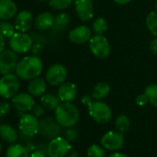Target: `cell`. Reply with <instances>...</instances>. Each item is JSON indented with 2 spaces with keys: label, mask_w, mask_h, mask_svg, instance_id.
Wrapping results in <instances>:
<instances>
[{
  "label": "cell",
  "mask_w": 157,
  "mask_h": 157,
  "mask_svg": "<svg viewBox=\"0 0 157 157\" xmlns=\"http://www.w3.org/2000/svg\"><path fill=\"white\" fill-rule=\"evenodd\" d=\"M46 81L42 78H35L31 80L28 84V92L34 97L42 96L46 90Z\"/></svg>",
  "instance_id": "obj_20"
},
{
  "label": "cell",
  "mask_w": 157,
  "mask_h": 157,
  "mask_svg": "<svg viewBox=\"0 0 157 157\" xmlns=\"http://www.w3.org/2000/svg\"><path fill=\"white\" fill-rule=\"evenodd\" d=\"M115 1V3H117V5H121V6H123V5H127V4H128L130 1H132V0H114Z\"/></svg>",
  "instance_id": "obj_42"
},
{
  "label": "cell",
  "mask_w": 157,
  "mask_h": 157,
  "mask_svg": "<svg viewBox=\"0 0 157 157\" xmlns=\"http://www.w3.org/2000/svg\"><path fill=\"white\" fill-rule=\"evenodd\" d=\"M6 156L7 157H29V151L23 145L12 143V145H10L8 148Z\"/></svg>",
  "instance_id": "obj_24"
},
{
  "label": "cell",
  "mask_w": 157,
  "mask_h": 157,
  "mask_svg": "<svg viewBox=\"0 0 157 157\" xmlns=\"http://www.w3.org/2000/svg\"><path fill=\"white\" fill-rule=\"evenodd\" d=\"M12 105L18 112L32 111L35 105L33 96L27 93H20L12 97Z\"/></svg>",
  "instance_id": "obj_14"
},
{
  "label": "cell",
  "mask_w": 157,
  "mask_h": 157,
  "mask_svg": "<svg viewBox=\"0 0 157 157\" xmlns=\"http://www.w3.org/2000/svg\"><path fill=\"white\" fill-rule=\"evenodd\" d=\"M89 48L92 54L99 59L107 57L111 52L110 43L104 35L93 36L89 41Z\"/></svg>",
  "instance_id": "obj_5"
},
{
  "label": "cell",
  "mask_w": 157,
  "mask_h": 157,
  "mask_svg": "<svg viewBox=\"0 0 157 157\" xmlns=\"http://www.w3.org/2000/svg\"><path fill=\"white\" fill-rule=\"evenodd\" d=\"M154 10H155L154 11H156V12H157V1H156V2H155V4H154Z\"/></svg>",
  "instance_id": "obj_46"
},
{
  "label": "cell",
  "mask_w": 157,
  "mask_h": 157,
  "mask_svg": "<svg viewBox=\"0 0 157 157\" xmlns=\"http://www.w3.org/2000/svg\"><path fill=\"white\" fill-rule=\"evenodd\" d=\"M115 125H116V128L117 129V131L124 133L128 130V128L130 127V120L128 117V116L122 114V115H119L116 118Z\"/></svg>",
  "instance_id": "obj_28"
},
{
  "label": "cell",
  "mask_w": 157,
  "mask_h": 157,
  "mask_svg": "<svg viewBox=\"0 0 157 157\" xmlns=\"http://www.w3.org/2000/svg\"><path fill=\"white\" fill-rule=\"evenodd\" d=\"M1 151H2V145L0 143V153H1Z\"/></svg>",
  "instance_id": "obj_47"
},
{
  "label": "cell",
  "mask_w": 157,
  "mask_h": 157,
  "mask_svg": "<svg viewBox=\"0 0 157 157\" xmlns=\"http://www.w3.org/2000/svg\"><path fill=\"white\" fill-rule=\"evenodd\" d=\"M144 94L148 97L149 103L157 108V84L148 85L144 90Z\"/></svg>",
  "instance_id": "obj_30"
},
{
  "label": "cell",
  "mask_w": 157,
  "mask_h": 157,
  "mask_svg": "<svg viewBox=\"0 0 157 157\" xmlns=\"http://www.w3.org/2000/svg\"><path fill=\"white\" fill-rule=\"evenodd\" d=\"M43 62L38 56H28L19 61L16 67V75L24 81L38 78L43 72Z\"/></svg>",
  "instance_id": "obj_1"
},
{
  "label": "cell",
  "mask_w": 157,
  "mask_h": 157,
  "mask_svg": "<svg viewBox=\"0 0 157 157\" xmlns=\"http://www.w3.org/2000/svg\"><path fill=\"white\" fill-rule=\"evenodd\" d=\"M67 77V70L65 66L61 64L52 65L46 71L45 78L51 86H59L66 82Z\"/></svg>",
  "instance_id": "obj_8"
},
{
  "label": "cell",
  "mask_w": 157,
  "mask_h": 157,
  "mask_svg": "<svg viewBox=\"0 0 157 157\" xmlns=\"http://www.w3.org/2000/svg\"><path fill=\"white\" fill-rule=\"evenodd\" d=\"M78 136V133L76 128H74L73 127L67 128V129L65 131V138L68 141H75L77 140Z\"/></svg>",
  "instance_id": "obj_33"
},
{
  "label": "cell",
  "mask_w": 157,
  "mask_h": 157,
  "mask_svg": "<svg viewBox=\"0 0 157 157\" xmlns=\"http://www.w3.org/2000/svg\"><path fill=\"white\" fill-rule=\"evenodd\" d=\"M74 2V0H49V6L56 10H67Z\"/></svg>",
  "instance_id": "obj_31"
},
{
  "label": "cell",
  "mask_w": 157,
  "mask_h": 157,
  "mask_svg": "<svg viewBox=\"0 0 157 157\" xmlns=\"http://www.w3.org/2000/svg\"><path fill=\"white\" fill-rule=\"evenodd\" d=\"M18 8L12 0H0V20L9 21L18 14Z\"/></svg>",
  "instance_id": "obj_18"
},
{
  "label": "cell",
  "mask_w": 157,
  "mask_h": 157,
  "mask_svg": "<svg viewBox=\"0 0 157 157\" xmlns=\"http://www.w3.org/2000/svg\"><path fill=\"white\" fill-rule=\"evenodd\" d=\"M33 44V38L26 33L17 32L10 39V49L17 54H25L29 52Z\"/></svg>",
  "instance_id": "obj_6"
},
{
  "label": "cell",
  "mask_w": 157,
  "mask_h": 157,
  "mask_svg": "<svg viewBox=\"0 0 157 157\" xmlns=\"http://www.w3.org/2000/svg\"><path fill=\"white\" fill-rule=\"evenodd\" d=\"M123 133L119 131H108L101 139V145L108 151H117L124 145Z\"/></svg>",
  "instance_id": "obj_12"
},
{
  "label": "cell",
  "mask_w": 157,
  "mask_h": 157,
  "mask_svg": "<svg viewBox=\"0 0 157 157\" xmlns=\"http://www.w3.org/2000/svg\"><path fill=\"white\" fill-rule=\"evenodd\" d=\"M92 30L86 25L78 26L68 33V39L75 44H82L89 42L92 38Z\"/></svg>",
  "instance_id": "obj_15"
},
{
  "label": "cell",
  "mask_w": 157,
  "mask_h": 157,
  "mask_svg": "<svg viewBox=\"0 0 157 157\" xmlns=\"http://www.w3.org/2000/svg\"><path fill=\"white\" fill-rule=\"evenodd\" d=\"M67 157H78V153L77 152V151H71L68 155H67Z\"/></svg>",
  "instance_id": "obj_44"
},
{
  "label": "cell",
  "mask_w": 157,
  "mask_h": 157,
  "mask_svg": "<svg viewBox=\"0 0 157 157\" xmlns=\"http://www.w3.org/2000/svg\"><path fill=\"white\" fill-rule=\"evenodd\" d=\"M145 23L150 33L154 37H157V12L156 11L150 12L146 17Z\"/></svg>",
  "instance_id": "obj_27"
},
{
  "label": "cell",
  "mask_w": 157,
  "mask_h": 157,
  "mask_svg": "<svg viewBox=\"0 0 157 157\" xmlns=\"http://www.w3.org/2000/svg\"><path fill=\"white\" fill-rule=\"evenodd\" d=\"M87 155L88 157H105V148L103 146L93 144L89 147L87 151Z\"/></svg>",
  "instance_id": "obj_32"
},
{
  "label": "cell",
  "mask_w": 157,
  "mask_h": 157,
  "mask_svg": "<svg viewBox=\"0 0 157 157\" xmlns=\"http://www.w3.org/2000/svg\"><path fill=\"white\" fill-rule=\"evenodd\" d=\"M150 51L152 55H157V37H154L150 43Z\"/></svg>",
  "instance_id": "obj_39"
},
{
  "label": "cell",
  "mask_w": 157,
  "mask_h": 157,
  "mask_svg": "<svg viewBox=\"0 0 157 157\" xmlns=\"http://www.w3.org/2000/svg\"><path fill=\"white\" fill-rule=\"evenodd\" d=\"M69 21H70V17L67 13L65 12L59 13L56 16H55V21L52 29H54V31L56 32H62L67 27Z\"/></svg>",
  "instance_id": "obj_25"
},
{
  "label": "cell",
  "mask_w": 157,
  "mask_h": 157,
  "mask_svg": "<svg viewBox=\"0 0 157 157\" xmlns=\"http://www.w3.org/2000/svg\"><path fill=\"white\" fill-rule=\"evenodd\" d=\"M18 56L13 50H4L0 53V74L8 75L16 71Z\"/></svg>",
  "instance_id": "obj_9"
},
{
  "label": "cell",
  "mask_w": 157,
  "mask_h": 157,
  "mask_svg": "<svg viewBox=\"0 0 157 157\" xmlns=\"http://www.w3.org/2000/svg\"><path fill=\"white\" fill-rule=\"evenodd\" d=\"M39 132L42 136L47 139H54L58 137L61 132V126L51 117H47L39 121Z\"/></svg>",
  "instance_id": "obj_11"
},
{
  "label": "cell",
  "mask_w": 157,
  "mask_h": 157,
  "mask_svg": "<svg viewBox=\"0 0 157 157\" xmlns=\"http://www.w3.org/2000/svg\"><path fill=\"white\" fill-rule=\"evenodd\" d=\"M20 86V78L17 75L13 73L3 75L0 78V96L5 99L12 98L18 94Z\"/></svg>",
  "instance_id": "obj_3"
},
{
  "label": "cell",
  "mask_w": 157,
  "mask_h": 157,
  "mask_svg": "<svg viewBox=\"0 0 157 157\" xmlns=\"http://www.w3.org/2000/svg\"><path fill=\"white\" fill-rule=\"evenodd\" d=\"M33 23H34V20H33V16L32 12L24 10L20 11L16 15L14 26H15L16 31L26 33L32 28Z\"/></svg>",
  "instance_id": "obj_16"
},
{
  "label": "cell",
  "mask_w": 157,
  "mask_h": 157,
  "mask_svg": "<svg viewBox=\"0 0 157 157\" xmlns=\"http://www.w3.org/2000/svg\"><path fill=\"white\" fill-rule=\"evenodd\" d=\"M15 26L8 21H0V33H2V35L6 38L10 39L12 35L15 33Z\"/></svg>",
  "instance_id": "obj_29"
},
{
  "label": "cell",
  "mask_w": 157,
  "mask_h": 157,
  "mask_svg": "<svg viewBox=\"0 0 157 157\" xmlns=\"http://www.w3.org/2000/svg\"><path fill=\"white\" fill-rule=\"evenodd\" d=\"M19 128L21 132L29 138L33 137L39 132V121L33 114H24L20 118Z\"/></svg>",
  "instance_id": "obj_10"
},
{
  "label": "cell",
  "mask_w": 157,
  "mask_h": 157,
  "mask_svg": "<svg viewBox=\"0 0 157 157\" xmlns=\"http://www.w3.org/2000/svg\"><path fill=\"white\" fill-rule=\"evenodd\" d=\"M57 95L61 102H72L77 96V87L72 82H65L59 85Z\"/></svg>",
  "instance_id": "obj_17"
},
{
  "label": "cell",
  "mask_w": 157,
  "mask_h": 157,
  "mask_svg": "<svg viewBox=\"0 0 157 157\" xmlns=\"http://www.w3.org/2000/svg\"><path fill=\"white\" fill-rule=\"evenodd\" d=\"M71 150L69 141L60 136L56 137L50 140L47 145L48 157H65Z\"/></svg>",
  "instance_id": "obj_7"
},
{
  "label": "cell",
  "mask_w": 157,
  "mask_h": 157,
  "mask_svg": "<svg viewBox=\"0 0 157 157\" xmlns=\"http://www.w3.org/2000/svg\"><path fill=\"white\" fill-rule=\"evenodd\" d=\"M31 50H32L33 56H37V55H39V54L42 53V51H43V45L41 44H33Z\"/></svg>",
  "instance_id": "obj_38"
},
{
  "label": "cell",
  "mask_w": 157,
  "mask_h": 157,
  "mask_svg": "<svg viewBox=\"0 0 157 157\" xmlns=\"http://www.w3.org/2000/svg\"><path fill=\"white\" fill-rule=\"evenodd\" d=\"M89 115L99 124H106L112 118V111L108 105L103 101L95 100L88 106Z\"/></svg>",
  "instance_id": "obj_4"
},
{
  "label": "cell",
  "mask_w": 157,
  "mask_h": 157,
  "mask_svg": "<svg viewBox=\"0 0 157 157\" xmlns=\"http://www.w3.org/2000/svg\"><path fill=\"white\" fill-rule=\"evenodd\" d=\"M61 100L58 97V95H55L52 94H43L41 97V104L44 105V108L50 110V111H55L57 106L61 104Z\"/></svg>",
  "instance_id": "obj_23"
},
{
  "label": "cell",
  "mask_w": 157,
  "mask_h": 157,
  "mask_svg": "<svg viewBox=\"0 0 157 157\" xmlns=\"http://www.w3.org/2000/svg\"><path fill=\"white\" fill-rule=\"evenodd\" d=\"M75 11L81 21L87 22L94 17V0H75Z\"/></svg>",
  "instance_id": "obj_13"
},
{
  "label": "cell",
  "mask_w": 157,
  "mask_h": 157,
  "mask_svg": "<svg viewBox=\"0 0 157 157\" xmlns=\"http://www.w3.org/2000/svg\"><path fill=\"white\" fill-rule=\"evenodd\" d=\"M108 157H128L125 153L122 152H114L112 154H110Z\"/></svg>",
  "instance_id": "obj_43"
},
{
  "label": "cell",
  "mask_w": 157,
  "mask_h": 157,
  "mask_svg": "<svg viewBox=\"0 0 157 157\" xmlns=\"http://www.w3.org/2000/svg\"><path fill=\"white\" fill-rule=\"evenodd\" d=\"M108 29L107 21L103 17H97L92 25V31L95 35H104Z\"/></svg>",
  "instance_id": "obj_26"
},
{
  "label": "cell",
  "mask_w": 157,
  "mask_h": 157,
  "mask_svg": "<svg viewBox=\"0 0 157 157\" xmlns=\"http://www.w3.org/2000/svg\"><path fill=\"white\" fill-rule=\"evenodd\" d=\"M0 138L8 143H15L18 140V133L9 124H0Z\"/></svg>",
  "instance_id": "obj_21"
},
{
  "label": "cell",
  "mask_w": 157,
  "mask_h": 157,
  "mask_svg": "<svg viewBox=\"0 0 157 157\" xmlns=\"http://www.w3.org/2000/svg\"><path fill=\"white\" fill-rule=\"evenodd\" d=\"M136 104L139 105V106H145L148 103H149V100H148V97L146 96V94L143 93L141 94H139L135 100Z\"/></svg>",
  "instance_id": "obj_35"
},
{
  "label": "cell",
  "mask_w": 157,
  "mask_h": 157,
  "mask_svg": "<svg viewBox=\"0 0 157 157\" xmlns=\"http://www.w3.org/2000/svg\"><path fill=\"white\" fill-rule=\"evenodd\" d=\"M82 103L85 105V106H89L92 103H93V100H92V97H90L89 95H84L82 97Z\"/></svg>",
  "instance_id": "obj_40"
},
{
  "label": "cell",
  "mask_w": 157,
  "mask_h": 157,
  "mask_svg": "<svg viewBox=\"0 0 157 157\" xmlns=\"http://www.w3.org/2000/svg\"><path fill=\"white\" fill-rule=\"evenodd\" d=\"M32 111H33V114L35 117H42L44 115V107L43 105H35L33 106V108Z\"/></svg>",
  "instance_id": "obj_36"
},
{
  "label": "cell",
  "mask_w": 157,
  "mask_h": 157,
  "mask_svg": "<svg viewBox=\"0 0 157 157\" xmlns=\"http://www.w3.org/2000/svg\"><path fill=\"white\" fill-rule=\"evenodd\" d=\"M11 110V105L9 102L0 103V118L6 117Z\"/></svg>",
  "instance_id": "obj_34"
},
{
  "label": "cell",
  "mask_w": 157,
  "mask_h": 157,
  "mask_svg": "<svg viewBox=\"0 0 157 157\" xmlns=\"http://www.w3.org/2000/svg\"><path fill=\"white\" fill-rule=\"evenodd\" d=\"M55 118L61 127H74L80 118V112L71 102H62L55 110Z\"/></svg>",
  "instance_id": "obj_2"
},
{
  "label": "cell",
  "mask_w": 157,
  "mask_h": 157,
  "mask_svg": "<svg viewBox=\"0 0 157 157\" xmlns=\"http://www.w3.org/2000/svg\"><path fill=\"white\" fill-rule=\"evenodd\" d=\"M37 1H39V2H42V3H44V2H48L49 0H37Z\"/></svg>",
  "instance_id": "obj_45"
},
{
  "label": "cell",
  "mask_w": 157,
  "mask_h": 157,
  "mask_svg": "<svg viewBox=\"0 0 157 157\" xmlns=\"http://www.w3.org/2000/svg\"><path fill=\"white\" fill-rule=\"evenodd\" d=\"M55 16L50 12H42L34 20V26L39 31H45L53 27Z\"/></svg>",
  "instance_id": "obj_19"
},
{
  "label": "cell",
  "mask_w": 157,
  "mask_h": 157,
  "mask_svg": "<svg viewBox=\"0 0 157 157\" xmlns=\"http://www.w3.org/2000/svg\"><path fill=\"white\" fill-rule=\"evenodd\" d=\"M5 50V37L0 33V53Z\"/></svg>",
  "instance_id": "obj_41"
},
{
  "label": "cell",
  "mask_w": 157,
  "mask_h": 157,
  "mask_svg": "<svg viewBox=\"0 0 157 157\" xmlns=\"http://www.w3.org/2000/svg\"><path fill=\"white\" fill-rule=\"evenodd\" d=\"M110 91H111L110 85L107 82H101L94 87L92 92V98L94 100L102 101L110 94Z\"/></svg>",
  "instance_id": "obj_22"
},
{
  "label": "cell",
  "mask_w": 157,
  "mask_h": 157,
  "mask_svg": "<svg viewBox=\"0 0 157 157\" xmlns=\"http://www.w3.org/2000/svg\"><path fill=\"white\" fill-rule=\"evenodd\" d=\"M30 157H48V155H47L46 150L37 149L35 151H33V152L31 153Z\"/></svg>",
  "instance_id": "obj_37"
}]
</instances>
